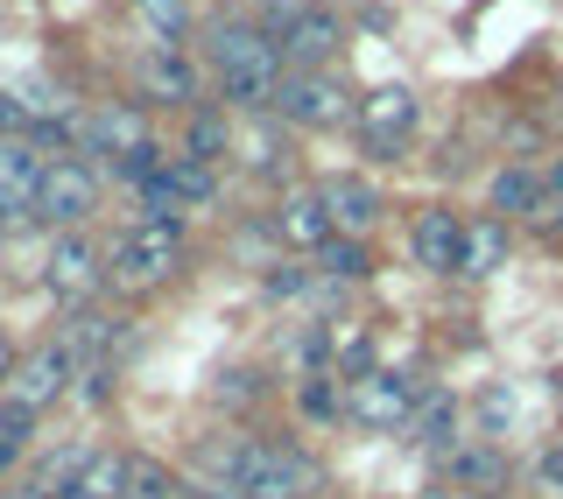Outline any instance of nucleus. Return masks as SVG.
<instances>
[{"instance_id": "obj_1", "label": "nucleus", "mask_w": 563, "mask_h": 499, "mask_svg": "<svg viewBox=\"0 0 563 499\" xmlns=\"http://www.w3.org/2000/svg\"><path fill=\"white\" fill-rule=\"evenodd\" d=\"M211 64H219V85H225V99H240V106H275L282 99V43H268L261 29H219L211 35Z\"/></svg>"}, {"instance_id": "obj_2", "label": "nucleus", "mask_w": 563, "mask_h": 499, "mask_svg": "<svg viewBox=\"0 0 563 499\" xmlns=\"http://www.w3.org/2000/svg\"><path fill=\"white\" fill-rule=\"evenodd\" d=\"M422 408V387L409 373H366V380H352L345 395V415L360 422V430H409Z\"/></svg>"}, {"instance_id": "obj_3", "label": "nucleus", "mask_w": 563, "mask_h": 499, "mask_svg": "<svg viewBox=\"0 0 563 499\" xmlns=\"http://www.w3.org/2000/svg\"><path fill=\"white\" fill-rule=\"evenodd\" d=\"M176 275V225H134L113 246V281L120 289H155Z\"/></svg>"}, {"instance_id": "obj_4", "label": "nucleus", "mask_w": 563, "mask_h": 499, "mask_svg": "<svg viewBox=\"0 0 563 499\" xmlns=\"http://www.w3.org/2000/svg\"><path fill=\"white\" fill-rule=\"evenodd\" d=\"M275 106H282V120H296V127H339V120L352 113L345 85L331 78V70H296Z\"/></svg>"}, {"instance_id": "obj_5", "label": "nucleus", "mask_w": 563, "mask_h": 499, "mask_svg": "<svg viewBox=\"0 0 563 499\" xmlns=\"http://www.w3.org/2000/svg\"><path fill=\"white\" fill-rule=\"evenodd\" d=\"M92 204H99V176L85 169V163H49L43 169V198H35V211H43L49 225L92 219Z\"/></svg>"}, {"instance_id": "obj_6", "label": "nucleus", "mask_w": 563, "mask_h": 499, "mask_svg": "<svg viewBox=\"0 0 563 499\" xmlns=\"http://www.w3.org/2000/svg\"><path fill=\"white\" fill-rule=\"evenodd\" d=\"M70 387V352L64 345H49V352H29L22 359V373L8 380V408L14 415H43L49 401H57Z\"/></svg>"}, {"instance_id": "obj_7", "label": "nucleus", "mask_w": 563, "mask_h": 499, "mask_svg": "<svg viewBox=\"0 0 563 499\" xmlns=\"http://www.w3.org/2000/svg\"><path fill=\"white\" fill-rule=\"evenodd\" d=\"M409 127H416V92H409V85H380V92L360 99V134H366L374 155H395Z\"/></svg>"}, {"instance_id": "obj_8", "label": "nucleus", "mask_w": 563, "mask_h": 499, "mask_svg": "<svg viewBox=\"0 0 563 499\" xmlns=\"http://www.w3.org/2000/svg\"><path fill=\"white\" fill-rule=\"evenodd\" d=\"M317 492V465L296 443H261V472H254V499H310Z\"/></svg>"}, {"instance_id": "obj_9", "label": "nucleus", "mask_w": 563, "mask_h": 499, "mask_svg": "<svg viewBox=\"0 0 563 499\" xmlns=\"http://www.w3.org/2000/svg\"><path fill=\"white\" fill-rule=\"evenodd\" d=\"M331 57H339V14L310 8V14H296V22L282 29V64H296V70H324Z\"/></svg>"}, {"instance_id": "obj_10", "label": "nucleus", "mask_w": 563, "mask_h": 499, "mask_svg": "<svg viewBox=\"0 0 563 499\" xmlns=\"http://www.w3.org/2000/svg\"><path fill=\"white\" fill-rule=\"evenodd\" d=\"M43 155L22 148V141H0V211H35L43 198Z\"/></svg>"}, {"instance_id": "obj_11", "label": "nucleus", "mask_w": 563, "mask_h": 499, "mask_svg": "<svg viewBox=\"0 0 563 499\" xmlns=\"http://www.w3.org/2000/svg\"><path fill=\"white\" fill-rule=\"evenodd\" d=\"M457 254H465V225L451 211H422L416 219V260L430 275H457Z\"/></svg>"}, {"instance_id": "obj_12", "label": "nucleus", "mask_w": 563, "mask_h": 499, "mask_svg": "<svg viewBox=\"0 0 563 499\" xmlns=\"http://www.w3.org/2000/svg\"><path fill=\"white\" fill-rule=\"evenodd\" d=\"M324 211H331V225L352 240V233H366V225L380 219V190L360 184V176H339V184H324Z\"/></svg>"}, {"instance_id": "obj_13", "label": "nucleus", "mask_w": 563, "mask_h": 499, "mask_svg": "<svg viewBox=\"0 0 563 499\" xmlns=\"http://www.w3.org/2000/svg\"><path fill=\"white\" fill-rule=\"evenodd\" d=\"M49 289L57 296H92L99 289V246L92 240H57V254H49Z\"/></svg>"}, {"instance_id": "obj_14", "label": "nucleus", "mask_w": 563, "mask_h": 499, "mask_svg": "<svg viewBox=\"0 0 563 499\" xmlns=\"http://www.w3.org/2000/svg\"><path fill=\"white\" fill-rule=\"evenodd\" d=\"M141 99H155V106H184V99H198V78H190V64L176 57V49H155V57L141 64Z\"/></svg>"}, {"instance_id": "obj_15", "label": "nucleus", "mask_w": 563, "mask_h": 499, "mask_svg": "<svg viewBox=\"0 0 563 499\" xmlns=\"http://www.w3.org/2000/svg\"><path fill=\"white\" fill-rule=\"evenodd\" d=\"M275 233L289 240V246H331V240H339V225H331L324 198H289V204L275 211Z\"/></svg>"}, {"instance_id": "obj_16", "label": "nucleus", "mask_w": 563, "mask_h": 499, "mask_svg": "<svg viewBox=\"0 0 563 499\" xmlns=\"http://www.w3.org/2000/svg\"><path fill=\"white\" fill-rule=\"evenodd\" d=\"M85 141H92V148H120V155L148 148V134H141V113H128V106H99V113L85 120Z\"/></svg>"}, {"instance_id": "obj_17", "label": "nucleus", "mask_w": 563, "mask_h": 499, "mask_svg": "<svg viewBox=\"0 0 563 499\" xmlns=\"http://www.w3.org/2000/svg\"><path fill=\"white\" fill-rule=\"evenodd\" d=\"M507 260V225L500 219H479V225H465V254H457V275H493V267Z\"/></svg>"}, {"instance_id": "obj_18", "label": "nucleus", "mask_w": 563, "mask_h": 499, "mask_svg": "<svg viewBox=\"0 0 563 499\" xmlns=\"http://www.w3.org/2000/svg\"><path fill=\"white\" fill-rule=\"evenodd\" d=\"M169 190H176V204H205L211 190H219V176H211V163L184 155V163H169Z\"/></svg>"}, {"instance_id": "obj_19", "label": "nucleus", "mask_w": 563, "mask_h": 499, "mask_svg": "<svg viewBox=\"0 0 563 499\" xmlns=\"http://www.w3.org/2000/svg\"><path fill=\"white\" fill-rule=\"evenodd\" d=\"M78 492H92V499H128V457H92L85 465V478H78Z\"/></svg>"}, {"instance_id": "obj_20", "label": "nucleus", "mask_w": 563, "mask_h": 499, "mask_svg": "<svg viewBox=\"0 0 563 499\" xmlns=\"http://www.w3.org/2000/svg\"><path fill=\"white\" fill-rule=\"evenodd\" d=\"M451 422H457V401H451V395H422L416 422H409V436H416V443H444Z\"/></svg>"}, {"instance_id": "obj_21", "label": "nucleus", "mask_w": 563, "mask_h": 499, "mask_svg": "<svg viewBox=\"0 0 563 499\" xmlns=\"http://www.w3.org/2000/svg\"><path fill=\"white\" fill-rule=\"evenodd\" d=\"M536 198H542V190H536L528 169H500V176H493V211H536Z\"/></svg>"}, {"instance_id": "obj_22", "label": "nucleus", "mask_w": 563, "mask_h": 499, "mask_svg": "<svg viewBox=\"0 0 563 499\" xmlns=\"http://www.w3.org/2000/svg\"><path fill=\"white\" fill-rule=\"evenodd\" d=\"M128 499H176V478L155 457H128Z\"/></svg>"}, {"instance_id": "obj_23", "label": "nucleus", "mask_w": 563, "mask_h": 499, "mask_svg": "<svg viewBox=\"0 0 563 499\" xmlns=\"http://www.w3.org/2000/svg\"><path fill=\"white\" fill-rule=\"evenodd\" d=\"M141 22H148L155 35H163V49H176V35H184L190 8H184V0H141Z\"/></svg>"}, {"instance_id": "obj_24", "label": "nucleus", "mask_w": 563, "mask_h": 499, "mask_svg": "<svg viewBox=\"0 0 563 499\" xmlns=\"http://www.w3.org/2000/svg\"><path fill=\"white\" fill-rule=\"evenodd\" d=\"M99 345H106V317L78 310V317H70V324H64V352H70V359H78V352H99Z\"/></svg>"}, {"instance_id": "obj_25", "label": "nucleus", "mask_w": 563, "mask_h": 499, "mask_svg": "<svg viewBox=\"0 0 563 499\" xmlns=\"http://www.w3.org/2000/svg\"><path fill=\"white\" fill-rule=\"evenodd\" d=\"M324 267H331L339 281H360V275H366V246H360V240H331V246H324Z\"/></svg>"}, {"instance_id": "obj_26", "label": "nucleus", "mask_w": 563, "mask_h": 499, "mask_svg": "<svg viewBox=\"0 0 563 499\" xmlns=\"http://www.w3.org/2000/svg\"><path fill=\"white\" fill-rule=\"evenodd\" d=\"M120 176H128V184H163V148H155V141H148V148H134V155H120Z\"/></svg>"}, {"instance_id": "obj_27", "label": "nucleus", "mask_w": 563, "mask_h": 499, "mask_svg": "<svg viewBox=\"0 0 563 499\" xmlns=\"http://www.w3.org/2000/svg\"><path fill=\"white\" fill-rule=\"evenodd\" d=\"M219 148H225V120H219V113H205L198 127H190V155H198V163H211Z\"/></svg>"}, {"instance_id": "obj_28", "label": "nucleus", "mask_w": 563, "mask_h": 499, "mask_svg": "<svg viewBox=\"0 0 563 499\" xmlns=\"http://www.w3.org/2000/svg\"><path fill=\"white\" fill-rule=\"evenodd\" d=\"M451 472L472 478V486H493V478H500V457H493V451H472V457H457Z\"/></svg>"}, {"instance_id": "obj_29", "label": "nucleus", "mask_w": 563, "mask_h": 499, "mask_svg": "<svg viewBox=\"0 0 563 499\" xmlns=\"http://www.w3.org/2000/svg\"><path fill=\"white\" fill-rule=\"evenodd\" d=\"M22 430H29V415H0V465H14V457H22Z\"/></svg>"}, {"instance_id": "obj_30", "label": "nucleus", "mask_w": 563, "mask_h": 499, "mask_svg": "<svg viewBox=\"0 0 563 499\" xmlns=\"http://www.w3.org/2000/svg\"><path fill=\"white\" fill-rule=\"evenodd\" d=\"M303 289H310L303 267H275V275H268V296H303Z\"/></svg>"}, {"instance_id": "obj_31", "label": "nucleus", "mask_w": 563, "mask_h": 499, "mask_svg": "<svg viewBox=\"0 0 563 499\" xmlns=\"http://www.w3.org/2000/svg\"><path fill=\"white\" fill-rule=\"evenodd\" d=\"M303 408H310V415H331V408H339V395H331L324 380H310V387H303Z\"/></svg>"}, {"instance_id": "obj_32", "label": "nucleus", "mask_w": 563, "mask_h": 499, "mask_svg": "<svg viewBox=\"0 0 563 499\" xmlns=\"http://www.w3.org/2000/svg\"><path fill=\"white\" fill-rule=\"evenodd\" d=\"M219 401H254V373H225V387H219Z\"/></svg>"}, {"instance_id": "obj_33", "label": "nucleus", "mask_w": 563, "mask_h": 499, "mask_svg": "<svg viewBox=\"0 0 563 499\" xmlns=\"http://www.w3.org/2000/svg\"><path fill=\"white\" fill-rule=\"evenodd\" d=\"M22 120H29V113H22V99H14V92H0V141L22 127Z\"/></svg>"}, {"instance_id": "obj_34", "label": "nucleus", "mask_w": 563, "mask_h": 499, "mask_svg": "<svg viewBox=\"0 0 563 499\" xmlns=\"http://www.w3.org/2000/svg\"><path fill=\"white\" fill-rule=\"evenodd\" d=\"M479 408H486V422H493V430H500V422H507V415H515V401H507V395H500V387H493V395H486Z\"/></svg>"}, {"instance_id": "obj_35", "label": "nucleus", "mask_w": 563, "mask_h": 499, "mask_svg": "<svg viewBox=\"0 0 563 499\" xmlns=\"http://www.w3.org/2000/svg\"><path fill=\"white\" fill-rule=\"evenodd\" d=\"M14 373H22V352H14L8 337H0V395H8V380H14Z\"/></svg>"}, {"instance_id": "obj_36", "label": "nucleus", "mask_w": 563, "mask_h": 499, "mask_svg": "<svg viewBox=\"0 0 563 499\" xmlns=\"http://www.w3.org/2000/svg\"><path fill=\"white\" fill-rule=\"evenodd\" d=\"M542 478H550V486L563 492V443H556V451H550V457H542Z\"/></svg>"}, {"instance_id": "obj_37", "label": "nucleus", "mask_w": 563, "mask_h": 499, "mask_svg": "<svg viewBox=\"0 0 563 499\" xmlns=\"http://www.w3.org/2000/svg\"><path fill=\"white\" fill-rule=\"evenodd\" d=\"M64 499H92V492H64Z\"/></svg>"}, {"instance_id": "obj_38", "label": "nucleus", "mask_w": 563, "mask_h": 499, "mask_svg": "<svg viewBox=\"0 0 563 499\" xmlns=\"http://www.w3.org/2000/svg\"><path fill=\"white\" fill-rule=\"evenodd\" d=\"M0 254H8V233H0Z\"/></svg>"}]
</instances>
